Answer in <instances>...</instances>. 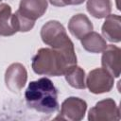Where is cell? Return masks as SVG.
Returning <instances> with one entry per match:
<instances>
[{"label":"cell","mask_w":121,"mask_h":121,"mask_svg":"<svg viewBox=\"0 0 121 121\" xmlns=\"http://www.w3.org/2000/svg\"><path fill=\"white\" fill-rule=\"evenodd\" d=\"M77 64L73 42L60 48H40L32 58V70L38 75L64 76L69 68Z\"/></svg>","instance_id":"1"},{"label":"cell","mask_w":121,"mask_h":121,"mask_svg":"<svg viewBox=\"0 0 121 121\" xmlns=\"http://www.w3.org/2000/svg\"><path fill=\"white\" fill-rule=\"evenodd\" d=\"M25 98L28 108L42 113L51 114L59 109L58 90L48 78L30 81L25 92Z\"/></svg>","instance_id":"2"},{"label":"cell","mask_w":121,"mask_h":121,"mask_svg":"<svg viewBox=\"0 0 121 121\" xmlns=\"http://www.w3.org/2000/svg\"><path fill=\"white\" fill-rule=\"evenodd\" d=\"M41 38L43 43L51 48H60L72 42L68 37L64 26L56 20L45 23L41 28Z\"/></svg>","instance_id":"3"},{"label":"cell","mask_w":121,"mask_h":121,"mask_svg":"<svg viewBox=\"0 0 121 121\" xmlns=\"http://www.w3.org/2000/svg\"><path fill=\"white\" fill-rule=\"evenodd\" d=\"M86 87L93 94L99 95L110 92L114 84V78L103 68H95L86 78Z\"/></svg>","instance_id":"4"},{"label":"cell","mask_w":121,"mask_h":121,"mask_svg":"<svg viewBox=\"0 0 121 121\" xmlns=\"http://www.w3.org/2000/svg\"><path fill=\"white\" fill-rule=\"evenodd\" d=\"M120 110L112 98H106L98 101L88 113L89 121H118Z\"/></svg>","instance_id":"5"},{"label":"cell","mask_w":121,"mask_h":121,"mask_svg":"<svg viewBox=\"0 0 121 121\" xmlns=\"http://www.w3.org/2000/svg\"><path fill=\"white\" fill-rule=\"evenodd\" d=\"M86 110L87 103L85 100L77 96H69L61 103L60 112L56 119L79 121L84 118Z\"/></svg>","instance_id":"6"},{"label":"cell","mask_w":121,"mask_h":121,"mask_svg":"<svg viewBox=\"0 0 121 121\" xmlns=\"http://www.w3.org/2000/svg\"><path fill=\"white\" fill-rule=\"evenodd\" d=\"M27 72L26 67L19 62L11 63L5 73V83L7 88L12 93H19L26 85Z\"/></svg>","instance_id":"7"},{"label":"cell","mask_w":121,"mask_h":121,"mask_svg":"<svg viewBox=\"0 0 121 121\" xmlns=\"http://www.w3.org/2000/svg\"><path fill=\"white\" fill-rule=\"evenodd\" d=\"M120 48L113 44L107 45L102 52V68L108 71L113 78H119L120 76Z\"/></svg>","instance_id":"8"},{"label":"cell","mask_w":121,"mask_h":121,"mask_svg":"<svg viewBox=\"0 0 121 121\" xmlns=\"http://www.w3.org/2000/svg\"><path fill=\"white\" fill-rule=\"evenodd\" d=\"M47 6V0H21L17 10L28 19L36 21L45 13Z\"/></svg>","instance_id":"9"},{"label":"cell","mask_w":121,"mask_h":121,"mask_svg":"<svg viewBox=\"0 0 121 121\" xmlns=\"http://www.w3.org/2000/svg\"><path fill=\"white\" fill-rule=\"evenodd\" d=\"M104 38L111 43H119L121 41V18L117 14H109L101 27Z\"/></svg>","instance_id":"10"},{"label":"cell","mask_w":121,"mask_h":121,"mask_svg":"<svg viewBox=\"0 0 121 121\" xmlns=\"http://www.w3.org/2000/svg\"><path fill=\"white\" fill-rule=\"evenodd\" d=\"M93 24L83 13H78L72 16L68 22V30L77 39L80 40L89 32L93 31Z\"/></svg>","instance_id":"11"},{"label":"cell","mask_w":121,"mask_h":121,"mask_svg":"<svg viewBox=\"0 0 121 121\" xmlns=\"http://www.w3.org/2000/svg\"><path fill=\"white\" fill-rule=\"evenodd\" d=\"M82 47L91 53H101L107 47L106 40L97 32L91 31L80 39Z\"/></svg>","instance_id":"12"},{"label":"cell","mask_w":121,"mask_h":121,"mask_svg":"<svg viewBox=\"0 0 121 121\" xmlns=\"http://www.w3.org/2000/svg\"><path fill=\"white\" fill-rule=\"evenodd\" d=\"M16 33L12 22V12L9 5L0 4V35L11 36Z\"/></svg>","instance_id":"13"},{"label":"cell","mask_w":121,"mask_h":121,"mask_svg":"<svg viewBox=\"0 0 121 121\" xmlns=\"http://www.w3.org/2000/svg\"><path fill=\"white\" fill-rule=\"evenodd\" d=\"M86 9L88 12L95 18L102 19L111 14V0H87Z\"/></svg>","instance_id":"14"},{"label":"cell","mask_w":121,"mask_h":121,"mask_svg":"<svg viewBox=\"0 0 121 121\" xmlns=\"http://www.w3.org/2000/svg\"><path fill=\"white\" fill-rule=\"evenodd\" d=\"M65 79L68 82V84L76 89H85L86 83H85V72L84 70L78 66L77 64L72 66L67 70V72L64 74Z\"/></svg>","instance_id":"15"},{"label":"cell","mask_w":121,"mask_h":121,"mask_svg":"<svg viewBox=\"0 0 121 121\" xmlns=\"http://www.w3.org/2000/svg\"><path fill=\"white\" fill-rule=\"evenodd\" d=\"M49 3L55 7H65L69 5H80L85 0H48Z\"/></svg>","instance_id":"16"},{"label":"cell","mask_w":121,"mask_h":121,"mask_svg":"<svg viewBox=\"0 0 121 121\" xmlns=\"http://www.w3.org/2000/svg\"><path fill=\"white\" fill-rule=\"evenodd\" d=\"M1 1H3V0H0V2H1Z\"/></svg>","instance_id":"17"}]
</instances>
